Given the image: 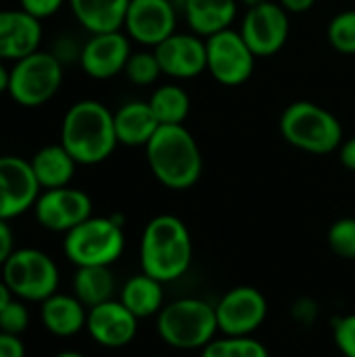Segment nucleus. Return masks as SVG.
Returning <instances> with one entry per match:
<instances>
[{
  "label": "nucleus",
  "instance_id": "nucleus-12",
  "mask_svg": "<svg viewBox=\"0 0 355 357\" xmlns=\"http://www.w3.org/2000/svg\"><path fill=\"white\" fill-rule=\"evenodd\" d=\"M31 211L44 230L67 234L92 215V199L73 186L50 188L40 192Z\"/></svg>",
  "mask_w": 355,
  "mask_h": 357
},
{
  "label": "nucleus",
  "instance_id": "nucleus-15",
  "mask_svg": "<svg viewBox=\"0 0 355 357\" xmlns=\"http://www.w3.org/2000/svg\"><path fill=\"white\" fill-rule=\"evenodd\" d=\"M132 40L123 29L109 33H90L80 50V67L92 79H111L123 73L132 54Z\"/></svg>",
  "mask_w": 355,
  "mask_h": 357
},
{
  "label": "nucleus",
  "instance_id": "nucleus-41",
  "mask_svg": "<svg viewBox=\"0 0 355 357\" xmlns=\"http://www.w3.org/2000/svg\"><path fill=\"white\" fill-rule=\"evenodd\" d=\"M239 2H243L247 8H253V6H259V4H266V2H270V0H239Z\"/></svg>",
  "mask_w": 355,
  "mask_h": 357
},
{
  "label": "nucleus",
  "instance_id": "nucleus-28",
  "mask_svg": "<svg viewBox=\"0 0 355 357\" xmlns=\"http://www.w3.org/2000/svg\"><path fill=\"white\" fill-rule=\"evenodd\" d=\"M123 75L134 84V86H153L163 73L161 65L155 56V50H138L132 52L128 59V65L123 69Z\"/></svg>",
  "mask_w": 355,
  "mask_h": 357
},
{
  "label": "nucleus",
  "instance_id": "nucleus-13",
  "mask_svg": "<svg viewBox=\"0 0 355 357\" xmlns=\"http://www.w3.org/2000/svg\"><path fill=\"white\" fill-rule=\"evenodd\" d=\"M178 8L174 0H130L123 31L140 46L155 48L176 33Z\"/></svg>",
  "mask_w": 355,
  "mask_h": 357
},
{
  "label": "nucleus",
  "instance_id": "nucleus-18",
  "mask_svg": "<svg viewBox=\"0 0 355 357\" xmlns=\"http://www.w3.org/2000/svg\"><path fill=\"white\" fill-rule=\"evenodd\" d=\"M42 21L23 8H0V61L17 63L42 44Z\"/></svg>",
  "mask_w": 355,
  "mask_h": 357
},
{
  "label": "nucleus",
  "instance_id": "nucleus-14",
  "mask_svg": "<svg viewBox=\"0 0 355 357\" xmlns=\"http://www.w3.org/2000/svg\"><path fill=\"white\" fill-rule=\"evenodd\" d=\"M42 188L31 163L17 155H0V218L10 222L33 209Z\"/></svg>",
  "mask_w": 355,
  "mask_h": 357
},
{
  "label": "nucleus",
  "instance_id": "nucleus-38",
  "mask_svg": "<svg viewBox=\"0 0 355 357\" xmlns=\"http://www.w3.org/2000/svg\"><path fill=\"white\" fill-rule=\"evenodd\" d=\"M278 4L289 15H301V13H308L316 4V0H278Z\"/></svg>",
  "mask_w": 355,
  "mask_h": 357
},
{
  "label": "nucleus",
  "instance_id": "nucleus-10",
  "mask_svg": "<svg viewBox=\"0 0 355 357\" xmlns=\"http://www.w3.org/2000/svg\"><path fill=\"white\" fill-rule=\"evenodd\" d=\"M216 316L224 337H253L268 318V301L255 287H234L216 303Z\"/></svg>",
  "mask_w": 355,
  "mask_h": 357
},
{
  "label": "nucleus",
  "instance_id": "nucleus-29",
  "mask_svg": "<svg viewBox=\"0 0 355 357\" xmlns=\"http://www.w3.org/2000/svg\"><path fill=\"white\" fill-rule=\"evenodd\" d=\"M328 44L341 54H355V8L337 13L326 27Z\"/></svg>",
  "mask_w": 355,
  "mask_h": 357
},
{
  "label": "nucleus",
  "instance_id": "nucleus-8",
  "mask_svg": "<svg viewBox=\"0 0 355 357\" xmlns=\"http://www.w3.org/2000/svg\"><path fill=\"white\" fill-rule=\"evenodd\" d=\"M0 272L10 295L25 303H42L59 291V268L54 259L33 247L15 249Z\"/></svg>",
  "mask_w": 355,
  "mask_h": 357
},
{
  "label": "nucleus",
  "instance_id": "nucleus-40",
  "mask_svg": "<svg viewBox=\"0 0 355 357\" xmlns=\"http://www.w3.org/2000/svg\"><path fill=\"white\" fill-rule=\"evenodd\" d=\"M13 299V295H10V291H8V287L2 282V278H0V312H2V307L8 303Z\"/></svg>",
  "mask_w": 355,
  "mask_h": 357
},
{
  "label": "nucleus",
  "instance_id": "nucleus-11",
  "mask_svg": "<svg viewBox=\"0 0 355 357\" xmlns=\"http://www.w3.org/2000/svg\"><path fill=\"white\" fill-rule=\"evenodd\" d=\"M239 31L251 52L257 59H266L278 54L285 48L291 33V19L278 2L270 0L266 4L247 8Z\"/></svg>",
  "mask_w": 355,
  "mask_h": 357
},
{
  "label": "nucleus",
  "instance_id": "nucleus-39",
  "mask_svg": "<svg viewBox=\"0 0 355 357\" xmlns=\"http://www.w3.org/2000/svg\"><path fill=\"white\" fill-rule=\"evenodd\" d=\"M8 77H10V67H6L4 61H0V94L8 90Z\"/></svg>",
  "mask_w": 355,
  "mask_h": 357
},
{
  "label": "nucleus",
  "instance_id": "nucleus-16",
  "mask_svg": "<svg viewBox=\"0 0 355 357\" xmlns=\"http://www.w3.org/2000/svg\"><path fill=\"white\" fill-rule=\"evenodd\" d=\"M161 65V73L174 79H192L207 71V46L205 38L197 33H172L159 46L153 48Z\"/></svg>",
  "mask_w": 355,
  "mask_h": 357
},
{
  "label": "nucleus",
  "instance_id": "nucleus-20",
  "mask_svg": "<svg viewBox=\"0 0 355 357\" xmlns=\"http://www.w3.org/2000/svg\"><path fill=\"white\" fill-rule=\"evenodd\" d=\"M117 142L123 146H146L161 128L149 100H130L113 111Z\"/></svg>",
  "mask_w": 355,
  "mask_h": 357
},
{
  "label": "nucleus",
  "instance_id": "nucleus-7",
  "mask_svg": "<svg viewBox=\"0 0 355 357\" xmlns=\"http://www.w3.org/2000/svg\"><path fill=\"white\" fill-rule=\"evenodd\" d=\"M65 65L50 50H36L10 65L8 96L25 109H38L52 100L63 86Z\"/></svg>",
  "mask_w": 355,
  "mask_h": 357
},
{
  "label": "nucleus",
  "instance_id": "nucleus-4",
  "mask_svg": "<svg viewBox=\"0 0 355 357\" xmlns=\"http://www.w3.org/2000/svg\"><path fill=\"white\" fill-rule=\"evenodd\" d=\"M157 333L172 349H205L220 333L216 305L199 297L174 299L157 314Z\"/></svg>",
  "mask_w": 355,
  "mask_h": 357
},
{
  "label": "nucleus",
  "instance_id": "nucleus-30",
  "mask_svg": "<svg viewBox=\"0 0 355 357\" xmlns=\"http://www.w3.org/2000/svg\"><path fill=\"white\" fill-rule=\"evenodd\" d=\"M331 251L341 259H355V218L337 220L326 234Z\"/></svg>",
  "mask_w": 355,
  "mask_h": 357
},
{
  "label": "nucleus",
  "instance_id": "nucleus-5",
  "mask_svg": "<svg viewBox=\"0 0 355 357\" xmlns=\"http://www.w3.org/2000/svg\"><path fill=\"white\" fill-rule=\"evenodd\" d=\"M278 128L291 146L310 155H331L343 144L339 117L312 100L291 102L282 111Z\"/></svg>",
  "mask_w": 355,
  "mask_h": 357
},
{
  "label": "nucleus",
  "instance_id": "nucleus-22",
  "mask_svg": "<svg viewBox=\"0 0 355 357\" xmlns=\"http://www.w3.org/2000/svg\"><path fill=\"white\" fill-rule=\"evenodd\" d=\"M182 10L192 33L209 38L232 27L236 19V0H182Z\"/></svg>",
  "mask_w": 355,
  "mask_h": 357
},
{
  "label": "nucleus",
  "instance_id": "nucleus-2",
  "mask_svg": "<svg viewBox=\"0 0 355 357\" xmlns=\"http://www.w3.org/2000/svg\"><path fill=\"white\" fill-rule=\"evenodd\" d=\"M192 264V236L188 226L169 213L155 215L140 236V268L167 284L180 280Z\"/></svg>",
  "mask_w": 355,
  "mask_h": 357
},
{
  "label": "nucleus",
  "instance_id": "nucleus-37",
  "mask_svg": "<svg viewBox=\"0 0 355 357\" xmlns=\"http://www.w3.org/2000/svg\"><path fill=\"white\" fill-rule=\"evenodd\" d=\"M339 161L345 169L349 172H355V134L352 138L343 140V144L339 146Z\"/></svg>",
  "mask_w": 355,
  "mask_h": 357
},
{
  "label": "nucleus",
  "instance_id": "nucleus-21",
  "mask_svg": "<svg viewBox=\"0 0 355 357\" xmlns=\"http://www.w3.org/2000/svg\"><path fill=\"white\" fill-rule=\"evenodd\" d=\"M71 15L88 33L123 29L130 0H67Z\"/></svg>",
  "mask_w": 355,
  "mask_h": 357
},
{
  "label": "nucleus",
  "instance_id": "nucleus-17",
  "mask_svg": "<svg viewBox=\"0 0 355 357\" xmlns=\"http://www.w3.org/2000/svg\"><path fill=\"white\" fill-rule=\"evenodd\" d=\"M86 331L100 347L121 349L136 339L138 318L119 299H111L88 310Z\"/></svg>",
  "mask_w": 355,
  "mask_h": 357
},
{
  "label": "nucleus",
  "instance_id": "nucleus-33",
  "mask_svg": "<svg viewBox=\"0 0 355 357\" xmlns=\"http://www.w3.org/2000/svg\"><path fill=\"white\" fill-rule=\"evenodd\" d=\"M320 316V305L312 297H299L291 305V318L301 328H312Z\"/></svg>",
  "mask_w": 355,
  "mask_h": 357
},
{
  "label": "nucleus",
  "instance_id": "nucleus-35",
  "mask_svg": "<svg viewBox=\"0 0 355 357\" xmlns=\"http://www.w3.org/2000/svg\"><path fill=\"white\" fill-rule=\"evenodd\" d=\"M0 357H25V345L21 337L0 331Z\"/></svg>",
  "mask_w": 355,
  "mask_h": 357
},
{
  "label": "nucleus",
  "instance_id": "nucleus-1",
  "mask_svg": "<svg viewBox=\"0 0 355 357\" xmlns=\"http://www.w3.org/2000/svg\"><path fill=\"white\" fill-rule=\"evenodd\" d=\"M77 165H98L117 149L113 111L98 100L73 102L61 121V140Z\"/></svg>",
  "mask_w": 355,
  "mask_h": 357
},
{
  "label": "nucleus",
  "instance_id": "nucleus-3",
  "mask_svg": "<svg viewBox=\"0 0 355 357\" xmlns=\"http://www.w3.org/2000/svg\"><path fill=\"white\" fill-rule=\"evenodd\" d=\"M144 155L151 174L169 190H188L203 176V153L186 126H161Z\"/></svg>",
  "mask_w": 355,
  "mask_h": 357
},
{
  "label": "nucleus",
  "instance_id": "nucleus-9",
  "mask_svg": "<svg viewBox=\"0 0 355 357\" xmlns=\"http://www.w3.org/2000/svg\"><path fill=\"white\" fill-rule=\"evenodd\" d=\"M207 46V71L211 77L226 86L236 88L249 82L255 71V54L247 46L239 29H222L205 38Z\"/></svg>",
  "mask_w": 355,
  "mask_h": 357
},
{
  "label": "nucleus",
  "instance_id": "nucleus-42",
  "mask_svg": "<svg viewBox=\"0 0 355 357\" xmlns=\"http://www.w3.org/2000/svg\"><path fill=\"white\" fill-rule=\"evenodd\" d=\"M54 357H86V356H82L80 351H61V354H56Z\"/></svg>",
  "mask_w": 355,
  "mask_h": 357
},
{
  "label": "nucleus",
  "instance_id": "nucleus-36",
  "mask_svg": "<svg viewBox=\"0 0 355 357\" xmlns=\"http://www.w3.org/2000/svg\"><path fill=\"white\" fill-rule=\"evenodd\" d=\"M13 251H15V236H13V230H10V226H8V222L0 218V268H2L4 261L10 257Z\"/></svg>",
  "mask_w": 355,
  "mask_h": 357
},
{
  "label": "nucleus",
  "instance_id": "nucleus-19",
  "mask_svg": "<svg viewBox=\"0 0 355 357\" xmlns=\"http://www.w3.org/2000/svg\"><path fill=\"white\" fill-rule=\"evenodd\" d=\"M88 307L71 293H54L40 303V320L44 328L61 339L75 337L86 331Z\"/></svg>",
  "mask_w": 355,
  "mask_h": 357
},
{
  "label": "nucleus",
  "instance_id": "nucleus-24",
  "mask_svg": "<svg viewBox=\"0 0 355 357\" xmlns=\"http://www.w3.org/2000/svg\"><path fill=\"white\" fill-rule=\"evenodd\" d=\"M119 301L138 318H153L157 316L163 305H165V297H163V282H159L157 278L140 272L132 278H128L119 291Z\"/></svg>",
  "mask_w": 355,
  "mask_h": 357
},
{
  "label": "nucleus",
  "instance_id": "nucleus-32",
  "mask_svg": "<svg viewBox=\"0 0 355 357\" xmlns=\"http://www.w3.org/2000/svg\"><path fill=\"white\" fill-rule=\"evenodd\" d=\"M333 341L343 357H355V314H347L335 320Z\"/></svg>",
  "mask_w": 355,
  "mask_h": 357
},
{
  "label": "nucleus",
  "instance_id": "nucleus-34",
  "mask_svg": "<svg viewBox=\"0 0 355 357\" xmlns=\"http://www.w3.org/2000/svg\"><path fill=\"white\" fill-rule=\"evenodd\" d=\"M65 4L67 0H19V8H23L25 13H29L40 21L54 17Z\"/></svg>",
  "mask_w": 355,
  "mask_h": 357
},
{
  "label": "nucleus",
  "instance_id": "nucleus-26",
  "mask_svg": "<svg viewBox=\"0 0 355 357\" xmlns=\"http://www.w3.org/2000/svg\"><path fill=\"white\" fill-rule=\"evenodd\" d=\"M149 105L161 126H184L190 113V96L178 84H163L155 88Z\"/></svg>",
  "mask_w": 355,
  "mask_h": 357
},
{
  "label": "nucleus",
  "instance_id": "nucleus-23",
  "mask_svg": "<svg viewBox=\"0 0 355 357\" xmlns=\"http://www.w3.org/2000/svg\"><path fill=\"white\" fill-rule=\"evenodd\" d=\"M29 163L42 190L71 186V180L77 169V161L69 155V151L61 142L38 149L29 159Z\"/></svg>",
  "mask_w": 355,
  "mask_h": 357
},
{
  "label": "nucleus",
  "instance_id": "nucleus-6",
  "mask_svg": "<svg viewBox=\"0 0 355 357\" xmlns=\"http://www.w3.org/2000/svg\"><path fill=\"white\" fill-rule=\"evenodd\" d=\"M126 249L119 215H90L63 238V253L75 268H111Z\"/></svg>",
  "mask_w": 355,
  "mask_h": 357
},
{
  "label": "nucleus",
  "instance_id": "nucleus-25",
  "mask_svg": "<svg viewBox=\"0 0 355 357\" xmlns=\"http://www.w3.org/2000/svg\"><path fill=\"white\" fill-rule=\"evenodd\" d=\"M73 295L90 310L105 301H111L115 295V276L111 268L90 266V268H75L71 278Z\"/></svg>",
  "mask_w": 355,
  "mask_h": 357
},
{
  "label": "nucleus",
  "instance_id": "nucleus-27",
  "mask_svg": "<svg viewBox=\"0 0 355 357\" xmlns=\"http://www.w3.org/2000/svg\"><path fill=\"white\" fill-rule=\"evenodd\" d=\"M201 357H270L268 347L255 337H216Z\"/></svg>",
  "mask_w": 355,
  "mask_h": 357
},
{
  "label": "nucleus",
  "instance_id": "nucleus-31",
  "mask_svg": "<svg viewBox=\"0 0 355 357\" xmlns=\"http://www.w3.org/2000/svg\"><path fill=\"white\" fill-rule=\"evenodd\" d=\"M27 326H29V310L25 301L13 297L0 312V331L21 337L27 331Z\"/></svg>",
  "mask_w": 355,
  "mask_h": 357
}]
</instances>
